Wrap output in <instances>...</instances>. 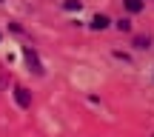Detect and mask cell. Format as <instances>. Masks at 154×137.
Segmentation results:
<instances>
[{"label":"cell","mask_w":154,"mask_h":137,"mask_svg":"<svg viewBox=\"0 0 154 137\" xmlns=\"http://www.w3.org/2000/svg\"><path fill=\"white\" fill-rule=\"evenodd\" d=\"M23 57H26V66H29V71H34V74H37V77H43V74H46L43 63H40L37 51H34L32 46H23Z\"/></svg>","instance_id":"cell-1"},{"label":"cell","mask_w":154,"mask_h":137,"mask_svg":"<svg viewBox=\"0 0 154 137\" xmlns=\"http://www.w3.org/2000/svg\"><path fill=\"white\" fill-rule=\"evenodd\" d=\"M14 103L20 106V109H29V106H32V92H29L26 86H14Z\"/></svg>","instance_id":"cell-2"},{"label":"cell","mask_w":154,"mask_h":137,"mask_svg":"<svg viewBox=\"0 0 154 137\" xmlns=\"http://www.w3.org/2000/svg\"><path fill=\"white\" fill-rule=\"evenodd\" d=\"M109 26H111V20L106 14H94V20H91V29H94V32H103V29H109Z\"/></svg>","instance_id":"cell-3"},{"label":"cell","mask_w":154,"mask_h":137,"mask_svg":"<svg viewBox=\"0 0 154 137\" xmlns=\"http://www.w3.org/2000/svg\"><path fill=\"white\" fill-rule=\"evenodd\" d=\"M131 46H134V49H149V46H151V37H149V34H134Z\"/></svg>","instance_id":"cell-4"},{"label":"cell","mask_w":154,"mask_h":137,"mask_svg":"<svg viewBox=\"0 0 154 137\" xmlns=\"http://www.w3.org/2000/svg\"><path fill=\"white\" fill-rule=\"evenodd\" d=\"M123 6H126L128 11H131V14H137V11H143V0H123Z\"/></svg>","instance_id":"cell-5"},{"label":"cell","mask_w":154,"mask_h":137,"mask_svg":"<svg viewBox=\"0 0 154 137\" xmlns=\"http://www.w3.org/2000/svg\"><path fill=\"white\" fill-rule=\"evenodd\" d=\"M63 9H69V11H80L83 3H80V0H66V3H63Z\"/></svg>","instance_id":"cell-6"},{"label":"cell","mask_w":154,"mask_h":137,"mask_svg":"<svg viewBox=\"0 0 154 137\" xmlns=\"http://www.w3.org/2000/svg\"><path fill=\"white\" fill-rule=\"evenodd\" d=\"M114 26L120 29V32H131V20H126V17H120V20H117Z\"/></svg>","instance_id":"cell-7"},{"label":"cell","mask_w":154,"mask_h":137,"mask_svg":"<svg viewBox=\"0 0 154 137\" xmlns=\"http://www.w3.org/2000/svg\"><path fill=\"white\" fill-rule=\"evenodd\" d=\"M0 3H6V0H0Z\"/></svg>","instance_id":"cell-8"}]
</instances>
